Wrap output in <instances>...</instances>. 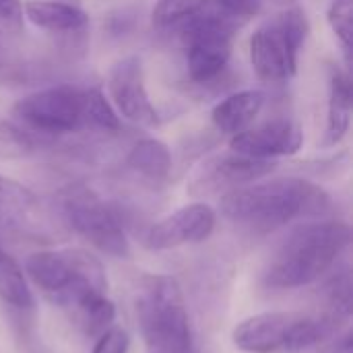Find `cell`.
<instances>
[{"label":"cell","mask_w":353,"mask_h":353,"mask_svg":"<svg viewBox=\"0 0 353 353\" xmlns=\"http://www.w3.org/2000/svg\"><path fill=\"white\" fill-rule=\"evenodd\" d=\"M62 213L68 225L97 250L118 259L128 256V236L118 209L91 188H68L62 196Z\"/></svg>","instance_id":"obj_7"},{"label":"cell","mask_w":353,"mask_h":353,"mask_svg":"<svg viewBox=\"0 0 353 353\" xmlns=\"http://www.w3.org/2000/svg\"><path fill=\"white\" fill-rule=\"evenodd\" d=\"M192 353H194V352H192Z\"/></svg>","instance_id":"obj_30"},{"label":"cell","mask_w":353,"mask_h":353,"mask_svg":"<svg viewBox=\"0 0 353 353\" xmlns=\"http://www.w3.org/2000/svg\"><path fill=\"white\" fill-rule=\"evenodd\" d=\"M14 116L46 134H66L87 126L85 89L56 85L35 91L14 103Z\"/></svg>","instance_id":"obj_8"},{"label":"cell","mask_w":353,"mask_h":353,"mask_svg":"<svg viewBox=\"0 0 353 353\" xmlns=\"http://www.w3.org/2000/svg\"><path fill=\"white\" fill-rule=\"evenodd\" d=\"M33 151V143L31 139L17 128L14 124H10L8 120L0 118V159H23L27 155H31Z\"/></svg>","instance_id":"obj_24"},{"label":"cell","mask_w":353,"mask_h":353,"mask_svg":"<svg viewBox=\"0 0 353 353\" xmlns=\"http://www.w3.org/2000/svg\"><path fill=\"white\" fill-rule=\"evenodd\" d=\"M352 230L343 221H310L298 225L275 250L263 283L273 290H296L319 281L345 252Z\"/></svg>","instance_id":"obj_2"},{"label":"cell","mask_w":353,"mask_h":353,"mask_svg":"<svg viewBox=\"0 0 353 353\" xmlns=\"http://www.w3.org/2000/svg\"><path fill=\"white\" fill-rule=\"evenodd\" d=\"M25 277L54 304L74 310L77 319L108 298L105 267L83 248L39 250L27 256Z\"/></svg>","instance_id":"obj_3"},{"label":"cell","mask_w":353,"mask_h":353,"mask_svg":"<svg viewBox=\"0 0 353 353\" xmlns=\"http://www.w3.org/2000/svg\"><path fill=\"white\" fill-rule=\"evenodd\" d=\"M126 165L151 180V182H161L170 176L172 172V153L168 149L165 143H161L159 139H143L139 141L126 155Z\"/></svg>","instance_id":"obj_18"},{"label":"cell","mask_w":353,"mask_h":353,"mask_svg":"<svg viewBox=\"0 0 353 353\" xmlns=\"http://www.w3.org/2000/svg\"><path fill=\"white\" fill-rule=\"evenodd\" d=\"M335 316H310L304 312H261L244 319L232 333L240 352L279 353L302 352L335 333Z\"/></svg>","instance_id":"obj_5"},{"label":"cell","mask_w":353,"mask_h":353,"mask_svg":"<svg viewBox=\"0 0 353 353\" xmlns=\"http://www.w3.org/2000/svg\"><path fill=\"white\" fill-rule=\"evenodd\" d=\"M304 141L302 128L288 118H275L261 126L246 128L232 137L230 149L234 153L273 161L277 157H288L300 151Z\"/></svg>","instance_id":"obj_13"},{"label":"cell","mask_w":353,"mask_h":353,"mask_svg":"<svg viewBox=\"0 0 353 353\" xmlns=\"http://www.w3.org/2000/svg\"><path fill=\"white\" fill-rule=\"evenodd\" d=\"M327 209L329 194L302 178L256 180L221 196L223 217L254 232H273L292 221L323 215Z\"/></svg>","instance_id":"obj_1"},{"label":"cell","mask_w":353,"mask_h":353,"mask_svg":"<svg viewBox=\"0 0 353 353\" xmlns=\"http://www.w3.org/2000/svg\"><path fill=\"white\" fill-rule=\"evenodd\" d=\"M327 294H329V304H331L335 316H350L352 314L353 283L352 275L347 271L331 281Z\"/></svg>","instance_id":"obj_25"},{"label":"cell","mask_w":353,"mask_h":353,"mask_svg":"<svg viewBox=\"0 0 353 353\" xmlns=\"http://www.w3.org/2000/svg\"><path fill=\"white\" fill-rule=\"evenodd\" d=\"M128 347H130V337L126 329L110 327L108 331L99 335L91 353H128Z\"/></svg>","instance_id":"obj_26"},{"label":"cell","mask_w":353,"mask_h":353,"mask_svg":"<svg viewBox=\"0 0 353 353\" xmlns=\"http://www.w3.org/2000/svg\"><path fill=\"white\" fill-rule=\"evenodd\" d=\"M263 105H265L263 91H259V89L238 91V93L228 95L213 108L211 120L219 132L234 137V134L250 128V124L261 114Z\"/></svg>","instance_id":"obj_14"},{"label":"cell","mask_w":353,"mask_h":353,"mask_svg":"<svg viewBox=\"0 0 353 353\" xmlns=\"http://www.w3.org/2000/svg\"><path fill=\"white\" fill-rule=\"evenodd\" d=\"M23 2L21 0H0V23L8 29L19 31L23 27Z\"/></svg>","instance_id":"obj_27"},{"label":"cell","mask_w":353,"mask_h":353,"mask_svg":"<svg viewBox=\"0 0 353 353\" xmlns=\"http://www.w3.org/2000/svg\"><path fill=\"white\" fill-rule=\"evenodd\" d=\"M352 124V81L345 72L333 70L329 83V114L325 130V147L341 143Z\"/></svg>","instance_id":"obj_17"},{"label":"cell","mask_w":353,"mask_h":353,"mask_svg":"<svg viewBox=\"0 0 353 353\" xmlns=\"http://www.w3.org/2000/svg\"><path fill=\"white\" fill-rule=\"evenodd\" d=\"M105 87L112 99L110 103L114 105L118 116L143 128L159 126L161 118L147 91L145 68L139 56H124L116 60L108 70Z\"/></svg>","instance_id":"obj_10"},{"label":"cell","mask_w":353,"mask_h":353,"mask_svg":"<svg viewBox=\"0 0 353 353\" xmlns=\"http://www.w3.org/2000/svg\"><path fill=\"white\" fill-rule=\"evenodd\" d=\"M201 2L205 12L219 17L232 25L254 17L263 6V0H201Z\"/></svg>","instance_id":"obj_22"},{"label":"cell","mask_w":353,"mask_h":353,"mask_svg":"<svg viewBox=\"0 0 353 353\" xmlns=\"http://www.w3.org/2000/svg\"><path fill=\"white\" fill-rule=\"evenodd\" d=\"M201 12V0H157L151 17L157 27H182Z\"/></svg>","instance_id":"obj_21"},{"label":"cell","mask_w":353,"mask_h":353,"mask_svg":"<svg viewBox=\"0 0 353 353\" xmlns=\"http://www.w3.org/2000/svg\"><path fill=\"white\" fill-rule=\"evenodd\" d=\"M137 314L149 353H192L184 294L172 275L143 277Z\"/></svg>","instance_id":"obj_4"},{"label":"cell","mask_w":353,"mask_h":353,"mask_svg":"<svg viewBox=\"0 0 353 353\" xmlns=\"http://www.w3.org/2000/svg\"><path fill=\"white\" fill-rule=\"evenodd\" d=\"M39 213L37 196L23 184L0 176V232L23 230Z\"/></svg>","instance_id":"obj_16"},{"label":"cell","mask_w":353,"mask_h":353,"mask_svg":"<svg viewBox=\"0 0 353 353\" xmlns=\"http://www.w3.org/2000/svg\"><path fill=\"white\" fill-rule=\"evenodd\" d=\"M273 170H275L273 161L254 159L232 151L228 155H217L209 159L190 182V192L196 196L219 194V192L225 194L269 176Z\"/></svg>","instance_id":"obj_12"},{"label":"cell","mask_w":353,"mask_h":353,"mask_svg":"<svg viewBox=\"0 0 353 353\" xmlns=\"http://www.w3.org/2000/svg\"><path fill=\"white\" fill-rule=\"evenodd\" d=\"M308 33L310 23L300 6H290L265 21L250 37V62L259 79L267 83L290 81L298 72Z\"/></svg>","instance_id":"obj_6"},{"label":"cell","mask_w":353,"mask_h":353,"mask_svg":"<svg viewBox=\"0 0 353 353\" xmlns=\"http://www.w3.org/2000/svg\"><path fill=\"white\" fill-rule=\"evenodd\" d=\"M6 68V48L2 46V41H0V72Z\"/></svg>","instance_id":"obj_28"},{"label":"cell","mask_w":353,"mask_h":353,"mask_svg":"<svg viewBox=\"0 0 353 353\" xmlns=\"http://www.w3.org/2000/svg\"><path fill=\"white\" fill-rule=\"evenodd\" d=\"M350 353H352V352H350Z\"/></svg>","instance_id":"obj_29"},{"label":"cell","mask_w":353,"mask_h":353,"mask_svg":"<svg viewBox=\"0 0 353 353\" xmlns=\"http://www.w3.org/2000/svg\"><path fill=\"white\" fill-rule=\"evenodd\" d=\"M85 116H87V126L110 132L120 128V116L114 110V105L105 99V95L91 87L85 89Z\"/></svg>","instance_id":"obj_20"},{"label":"cell","mask_w":353,"mask_h":353,"mask_svg":"<svg viewBox=\"0 0 353 353\" xmlns=\"http://www.w3.org/2000/svg\"><path fill=\"white\" fill-rule=\"evenodd\" d=\"M217 223V213L207 203H190L165 215L147 232L145 244L151 250H172L207 240Z\"/></svg>","instance_id":"obj_11"},{"label":"cell","mask_w":353,"mask_h":353,"mask_svg":"<svg viewBox=\"0 0 353 353\" xmlns=\"http://www.w3.org/2000/svg\"><path fill=\"white\" fill-rule=\"evenodd\" d=\"M327 21L341 41L345 56L350 60L352 54V37H353V0H331L327 10Z\"/></svg>","instance_id":"obj_23"},{"label":"cell","mask_w":353,"mask_h":353,"mask_svg":"<svg viewBox=\"0 0 353 353\" xmlns=\"http://www.w3.org/2000/svg\"><path fill=\"white\" fill-rule=\"evenodd\" d=\"M234 27L236 25L205 10L182 25L186 39V68L192 81L209 83L221 74L232 58Z\"/></svg>","instance_id":"obj_9"},{"label":"cell","mask_w":353,"mask_h":353,"mask_svg":"<svg viewBox=\"0 0 353 353\" xmlns=\"http://www.w3.org/2000/svg\"><path fill=\"white\" fill-rule=\"evenodd\" d=\"M23 14L35 27L52 33H72L87 27L89 17L74 4L60 0H27L23 4Z\"/></svg>","instance_id":"obj_15"},{"label":"cell","mask_w":353,"mask_h":353,"mask_svg":"<svg viewBox=\"0 0 353 353\" xmlns=\"http://www.w3.org/2000/svg\"><path fill=\"white\" fill-rule=\"evenodd\" d=\"M0 300L17 310L33 308V294L23 267L0 248Z\"/></svg>","instance_id":"obj_19"}]
</instances>
